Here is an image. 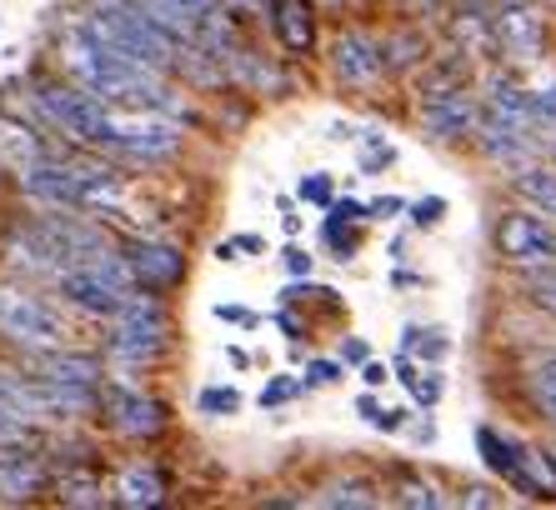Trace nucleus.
I'll return each instance as SVG.
<instances>
[{"instance_id":"obj_39","label":"nucleus","mask_w":556,"mask_h":510,"mask_svg":"<svg viewBox=\"0 0 556 510\" xmlns=\"http://www.w3.org/2000/svg\"><path fill=\"white\" fill-rule=\"evenodd\" d=\"M362 216H371V211H366V205H356V201H337V205H331V220H346V226H356Z\"/></svg>"},{"instance_id":"obj_11","label":"nucleus","mask_w":556,"mask_h":510,"mask_svg":"<svg viewBox=\"0 0 556 510\" xmlns=\"http://www.w3.org/2000/svg\"><path fill=\"white\" fill-rule=\"evenodd\" d=\"M381 46H376L371 36H362V30H346V36H337V46H331V71H337L346 86H366V80L381 76Z\"/></svg>"},{"instance_id":"obj_10","label":"nucleus","mask_w":556,"mask_h":510,"mask_svg":"<svg viewBox=\"0 0 556 510\" xmlns=\"http://www.w3.org/2000/svg\"><path fill=\"white\" fill-rule=\"evenodd\" d=\"M126 260H130L136 285H146V291H170V285H181V276H186L181 251L166 241H136Z\"/></svg>"},{"instance_id":"obj_26","label":"nucleus","mask_w":556,"mask_h":510,"mask_svg":"<svg viewBox=\"0 0 556 510\" xmlns=\"http://www.w3.org/2000/svg\"><path fill=\"white\" fill-rule=\"evenodd\" d=\"M321 506H346V510H356V506H376V496L366 490V485H331V490H321Z\"/></svg>"},{"instance_id":"obj_1","label":"nucleus","mask_w":556,"mask_h":510,"mask_svg":"<svg viewBox=\"0 0 556 510\" xmlns=\"http://www.w3.org/2000/svg\"><path fill=\"white\" fill-rule=\"evenodd\" d=\"M65 71L86 90H96L105 105H130V111H161L176 115V90L161 80V71L136 55H121L116 46L96 40L86 26L71 30L65 40Z\"/></svg>"},{"instance_id":"obj_47","label":"nucleus","mask_w":556,"mask_h":510,"mask_svg":"<svg viewBox=\"0 0 556 510\" xmlns=\"http://www.w3.org/2000/svg\"><path fill=\"white\" fill-rule=\"evenodd\" d=\"M346 360H366V341H346V350H341Z\"/></svg>"},{"instance_id":"obj_5","label":"nucleus","mask_w":556,"mask_h":510,"mask_svg":"<svg viewBox=\"0 0 556 510\" xmlns=\"http://www.w3.org/2000/svg\"><path fill=\"white\" fill-rule=\"evenodd\" d=\"M0 331L11 341L30 345V350H55L65 345V326L40 295L15 291V285H0Z\"/></svg>"},{"instance_id":"obj_19","label":"nucleus","mask_w":556,"mask_h":510,"mask_svg":"<svg viewBox=\"0 0 556 510\" xmlns=\"http://www.w3.org/2000/svg\"><path fill=\"white\" fill-rule=\"evenodd\" d=\"M477 450H481V460H486L496 475H506V481H517L521 475V450L511 446L506 435H496L492 425H477Z\"/></svg>"},{"instance_id":"obj_22","label":"nucleus","mask_w":556,"mask_h":510,"mask_svg":"<svg viewBox=\"0 0 556 510\" xmlns=\"http://www.w3.org/2000/svg\"><path fill=\"white\" fill-rule=\"evenodd\" d=\"M195 410L201 416H236L241 410V391L236 385H206V391H195Z\"/></svg>"},{"instance_id":"obj_41","label":"nucleus","mask_w":556,"mask_h":510,"mask_svg":"<svg viewBox=\"0 0 556 510\" xmlns=\"http://www.w3.org/2000/svg\"><path fill=\"white\" fill-rule=\"evenodd\" d=\"M396 211H402V201H396V195H381V201H371V216H396Z\"/></svg>"},{"instance_id":"obj_7","label":"nucleus","mask_w":556,"mask_h":510,"mask_svg":"<svg viewBox=\"0 0 556 510\" xmlns=\"http://www.w3.org/2000/svg\"><path fill=\"white\" fill-rule=\"evenodd\" d=\"M496 251L511 266H542V260H556V230L531 211H511L496 226Z\"/></svg>"},{"instance_id":"obj_14","label":"nucleus","mask_w":556,"mask_h":510,"mask_svg":"<svg viewBox=\"0 0 556 510\" xmlns=\"http://www.w3.org/2000/svg\"><path fill=\"white\" fill-rule=\"evenodd\" d=\"M36 375L61 381V385H80V391H96V381H101L96 360L80 356V350H65V345H55V350H36Z\"/></svg>"},{"instance_id":"obj_29","label":"nucleus","mask_w":556,"mask_h":510,"mask_svg":"<svg viewBox=\"0 0 556 510\" xmlns=\"http://www.w3.org/2000/svg\"><path fill=\"white\" fill-rule=\"evenodd\" d=\"M396 500H402V506H421V510H437V506H446V500H441L437 490H431V485H421V481H406L402 490H396Z\"/></svg>"},{"instance_id":"obj_16","label":"nucleus","mask_w":556,"mask_h":510,"mask_svg":"<svg viewBox=\"0 0 556 510\" xmlns=\"http://www.w3.org/2000/svg\"><path fill=\"white\" fill-rule=\"evenodd\" d=\"M30 446H5L0 450V496L5 500H26L40 485V460L26 456Z\"/></svg>"},{"instance_id":"obj_32","label":"nucleus","mask_w":556,"mask_h":510,"mask_svg":"<svg viewBox=\"0 0 556 510\" xmlns=\"http://www.w3.org/2000/svg\"><path fill=\"white\" fill-rule=\"evenodd\" d=\"M406 391H412V396L421 400V406H437V400H441V375H437V370H427V375L416 370V381L406 385Z\"/></svg>"},{"instance_id":"obj_27","label":"nucleus","mask_w":556,"mask_h":510,"mask_svg":"<svg viewBox=\"0 0 556 510\" xmlns=\"http://www.w3.org/2000/svg\"><path fill=\"white\" fill-rule=\"evenodd\" d=\"M301 391H306L301 381H291V375H276V381H266V391H261V406L276 410V406H286L291 396H301Z\"/></svg>"},{"instance_id":"obj_38","label":"nucleus","mask_w":556,"mask_h":510,"mask_svg":"<svg viewBox=\"0 0 556 510\" xmlns=\"http://www.w3.org/2000/svg\"><path fill=\"white\" fill-rule=\"evenodd\" d=\"M281 260H286V270H291V276H311V255L301 251V245H286Z\"/></svg>"},{"instance_id":"obj_4","label":"nucleus","mask_w":556,"mask_h":510,"mask_svg":"<svg viewBox=\"0 0 556 510\" xmlns=\"http://www.w3.org/2000/svg\"><path fill=\"white\" fill-rule=\"evenodd\" d=\"M161 345H166V320H161L155 295L141 285V291L126 301V310L111 316L105 350H111V360H121V366H146V360L161 356Z\"/></svg>"},{"instance_id":"obj_36","label":"nucleus","mask_w":556,"mask_h":510,"mask_svg":"<svg viewBox=\"0 0 556 510\" xmlns=\"http://www.w3.org/2000/svg\"><path fill=\"white\" fill-rule=\"evenodd\" d=\"M65 506H101L91 481H65Z\"/></svg>"},{"instance_id":"obj_9","label":"nucleus","mask_w":556,"mask_h":510,"mask_svg":"<svg viewBox=\"0 0 556 510\" xmlns=\"http://www.w3.org/2000/svg\"><path fill=\"white\" fill-rule=\"evenodd\" d=\"M101 410L111 416V425H116L121 435H136V441H146V435H155L166 425V406L141 396V391H130V385H105Z\"/></svg>"},{"instance_id":"obj_40","label":"nucleus","mask_w":556,"mask_h":510,"mask_svg":"<svg viewBox=\"0 0 556 510\" xmlns=\"http://www.w3.org/2000/svg\"><path fill=\"white\" fill-rule=\"evenodd\" d=\"M371 425H376V431H402V425H406V410H376V416H371Z\"/></svg>"},{"instance_id":"obj_6","label":"nucleus","mask_w":556,"mask_h":510,"mask_svg":"<svg viewBox=\"0 0 556 510\" xmlns=\"http://www.w3.org/2000/svg\"><path fill=\"white\" fill-rule=\"evenodd\" d=\"M181 145V126L161 111H141L126 120H111V151L136 155V161H166Z\"/></svg>"},{"instance_id":"obj_42","label":"nucleus","mask_w":556,"mask_h":510,"mask_svg":"<svg viewBox=\"0 0 556 510\" xmlns=\"http://www.w3.org/2000/svg\"><path fill=\"white\" fill-rule=\"evenodd\" d=\"M276 326H281V331L291 335V341H301V335H306V326H301L296 316H276Z\"/></svg>"},{"instance_id":"obj_12","label":"nucleus","mask_w":556,"mask_h":510,"mask_svg":"<svg viewBox=\"0 0 556 510\" xmlns=\"http://www.w3.org/2000/svg\"><path fill=\"white\" fill-rule=\"evenodd\" d=\"M481 151L492 155V161H502V166L521 170L531 161V151H536V141H531V126H517V120L486 111V120H481Z\"/></svg>"},{"instance_id":"obj_43","label":"nucleus","mask_w":556,"mask_h":510,"mask_svg":"<svg viewBox=\"0 0 556 510\" xmlns=\"http://www.w3.org/2000/svg\"><path fill=\"white\" fill-rule=\"evenodd\" d=\"M462 506H496V496H492V490H466Z\"/></svg>"},{"instance_id":"obj_48","label":"nucleus","mask_w":556,"mask_h":510,"mask_svg":"<svg viewBox=\"0 0 556 510\" xmlns=\"http://www.w3.org/2000/svg\"><path fill=\"white\" fill-rule=\"evenodd\" d=\"M552 161H556V136H552Z\"/></svg>"},{"instance_id":"obj_8","label":"nucleus","mask_w":556,"mask_h":510,"mask_svg":"<svg viewBox=\"0 0 556 510\" xmlns=\"http://www.w3.org/2000/svg\"><path fill=\"white\" fill-rule=\"evenodd\" d=\"M477 101L466 95V90L446 86V90H431L427 101H421V130H427L431 141H462L477 130Z\"/></svg>"},{"instance_id":"obj_35","label":"nucleus","mask_w":556,"mask_h":510,"mask_svg":"<svg viewBox=\"0 0 556 510\" xmlns=\"http://www.w3.org/2000/svg\"><path fill=\"white\" fill-rule=\"evenodd\" d=\"M337 381H341L337 360H311L306 366V385H337Z\"/></svg>"},{"instance_id":"obj_24","label":"nucleus","mask_w":556,"mask_h":510,"mask_svg":"<svg viewBox=\"0 0 556 510\" xmlns=\"http://www.w3.org/2000/svg\"><path fill=\"white\" fill-rule=\"evenodd\" d=\"M406 350H421V356L427 360H446L452 356V341H446V331H437V326H431V331H416V326H406Z\"/></svg>"},{"instance_id":"obj_17","label":"nucleus","mask_w":556,"mask_h":510,"mask_svg":"<svg viewBox=\"0 0 556 510\" xmlns=\"http://www.w3.org/2000/svg\"><path fill=\"white\" fill-rule=\"evenodd\" d=\"M116 500L126 510H151L166 500V481L155 471H146V466H130V471L116 475Z\"/></svg>"},{"instance_id":"obj_46","label":"nucleus","mask_w":556,"mask_h":510,"mask_svg":"<svg viewBox=\"0 0 556 510\" xmlns=\"http://www.w3.org/2000/svg\"><path fill=\"white\" fill-rule=\"evenodd\" d=\"M220 5H226V11H261L266 0H220Z\"/></svg>"},{"instance_id":"obj_13","label":"nucleus","mask_w":556,"mask_h":510,"mask_svg":"<svg viewBox=\"0 0 556 510\" xmlns=\"http://www.w3.org/2000/svg\"><path fill=\"white\" fill-rule=\"evenodd\" d=\"M266 5H271L276 40H281L291 55H306L311 46H316V21H311L306 0H266Z\"/></svg>"},{"instance_id":"obj_44","label":"nucleus","mask_w":556,"mask_h":510,"mask_svg":"<svg viewBox=\"0 0 556 510\" xmlns=\"http://www.w3.org/2000/svg\"><path fill=\"white\" fill-rule=\"evenodd\" d=\"M362 381H366V385H381V381H387V366H376V360H366Z\"/></svg>"},{"instance_id":"obj_25","label":"nucleus","mask_w":556,"mask_h":510,"mask_svg":"<svg viewBox=\"0 0 556 510\" xmlns=\"http://www.w3.org/2000/svg\"><path fill=\"white\" fill-rule=\"evenodd\" d=\"M36 441V421H26V416H15V410L0 406V450L5 446H30Z\"/></svg>"},{"instance_id":"obj_33","label":"nucleus","mask_w":556,"mask_h":510,"mask_svg":"<svg viewBox=\"0 0 556 510\" xmlns=\"http://www.w3.org/2000/svg\"><path fill=\"white\" fill-rule=\"evenodd\" d=\"M531 120H536V126H556V86L531 90Z\"/></svg>"},{"instance_id":"obj_45","label":"nucleus","mask_w":556,"mask_h":510,"mask_svg":"<svg viewBox=\"0 0 556 510\" xmlns=\"http://www.w3.org/2000/svg\"><path fill=\"white\" fill-rule=\"evenodd\" d=\"M376 410H381V406H376V396H362V400H356V416H362L366 425H371V416H376Z\"/></svg>"},{"instance_id":"obj_3","label":"nucleus","mask_w":556,"mask_h":510,"mask_svg":"<svg viewBox=\"0 0 556 510\" xmlns=\"http://www.w3.org/2000/svg\"><path fill=\"white\" fill-rule=\"evenodd\" d=\"M36 111L46 126L65 130L86 151H111V120L105 101L96 90H86L80 80H40L36 86Z\"/></svg>"},{"instance_id":"obj_23","label":"nucleus","mask_w":556,"mask_h":510,"mask_svg":"<svg viewBox=\"0 0 556 510\" xmlns=\"http://www.w3.org/2000/svg\"><path fill=\"white\" fill-rule=\"evenodd\" d=\"M387 166H396V145H391L381 130H366L362 136V170L376 176V170H387Z\"/></svg>"},{"instance_id":"obj_15","label":"nucleus","mask_w":556,"mask_h":510,"mask_svg":"<svg viewBox=\"0 0 556 510\" xmlns=\"http://www.w3.org/2000/svg\"><path fill=\"white\" fill-rule=\"evenodd\" d=\"M496 36H502V46L517 55V61H531L536 46H542V21H536L531 5H506V11L496 15Z\"/></svg>"},{"instance_id":"obj_20","label":"nucleus","mask_w":556,"mask_h":510,"mask_svg":"<svg viewBox=\"0 0 556 510\" xmlns=\"http://www.w3.org/2000/svg\"><path fill=\"white\" fill-rule=\"evenodd\" d=\"M517 195L536 205L542 216H556V170L521 166V170H517Z\"/></svg>"},{"instance_id":"obj_28","label":"nucleus","mask_w":556,"mask_h":510,"mask_svg":"<svg viewBox=\"0 0 556 510\" xmlns=\"http://www.w3.org/2000/svg\"><path fill=\"white\" fill-rule=\"evenodd\" d=\"M326 241H331V251H337V260H351V251H356V241H362V235H356V230H346V220H326Z\"/></svg>"},{"instance_id":"obj_34","label":"nucleus","mask_w":556,"mask_h":510,"mask_svg":"<svg viewBox=\"0 0 556 510\" xmlns=\"http://www.w3.org/2000/svg\"><path fill=\"white\" fill-rule=\"evenodd\" d=\"M441 216H446V201H437V195H427V201L412 205V220H416V226H437Z\"/></svg>"},{"instance_id":"obj_31","label":"nucleus","mask_w":556,"mask_h":510,"mask_svg":"<svg viewBox=\"0 0 556 510\" xmlns=\"http://www.w3.org/2000/svg\"><path fill=\"white\" fill-rule=\"evenodd\" d=\"M296 191H301V201H311V205H331V176H326V170L321 176H301Z\"/></svg>"},{"instance_id":"obj_30","label":"nucleus","mask_w":556,"mask_h":510,"mask_svg":"<svg viewBox=\"0 0 556 510\" xmlns=\"http://www.w3.org/2000/svg\"><path fill=\"white\" fill-rule=\"evenodd\" d=\"M266 251V241H261V235H236V241H226L220 245V260H251V255H261Z\"/></svg>"},{"instance_id":"obj_18","label":"nucleus","mask_w":556,"mask_h":510,"mask_svg":"<svg viewBox=\"0 0 556 510\" xmlns=\"http://www.w3.org/2000/svg\"><path fill=\"white\" fill-rule=\"evenodd\" d=\"M0 155L21 170V166H30V161H40V155H51V151H46V141H40L36 130L15 126V120H5V115H0Z\"/></svg>"},{"instance_id":"obj_21","label":"nucleus","mask_w":556,"mask_h":510,"mask_svg":"<svg viewBox=\"0 0 556 510\" xmlns=\"http://www.w3.org/2000/svg\"><path fill=\"white\" fill-rule=\"evenodd\" d=\"M527 385H531V400L542 406L546 421H556V356H546L542 366H531Z\"/></svg>"},{"instance_id":"obj_37","label":"nucleus","mask_w":556,"mask_h":510,"mask_svg":"<svg viewBox=\"0 0 556 510\" xmlns=\"http://www.w3.org/2000/svg\"><path fill=\"white\" fill-rule=\"evenodd\" d=\"M216 320H226V326H247V331H256L261 326V316L256 310H247V306H216Z\"/></svg>"},{"instance_id":"obj_2","label":"nucleus","mask_w":556,"mask_h":510,"mask_svg":"<svg viewBox=\"0 0 556 510\" xmlns=\"http://www.w3.org/2000/svg\"><path fill=\"white\" fill-rule=\"evenodd\" d=\"M80 26L91 30L96 40H105V46H116L121 55H136V61L155 65V71H176L181 46L155 26L136 0H96L91 15H86Z\"/></svg>"}]
</instances>
